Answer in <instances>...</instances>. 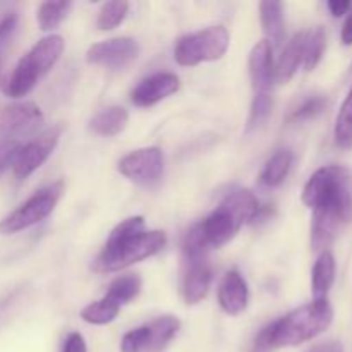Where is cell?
<instances>
[{"label": "cell", "instance_id": "8992f818", "mask_svg": "<svg viewBox=\"0 0 352 352\" xmlns=\"http://www.w3.org/2000/svg\"><path fill=\"white\" fill-rule=\"evenodd\" d=\"M62 192H64V184L60 181L41 188L0 222V234L10 236L40 223L54 212Z\"/></svg>", "mask_w": 352, "mask_h": 352}, {"label": "cell", "instance_id": "83f0119b", "mask_svg": "<svg viewBox=\"0 0 352 352\" xmlns=\"http://www.w3.org/2000/svg\"><path fill=\"white\" fill-rule=\"evenodd\" d=\"M272 107H274V102H272L270 93H254L253 103H251L250 117H248L246 131L251 133V131L258 129V127L263 126L268 120L272 113Z\"/></svg>", "mask_w": 352, "mask_h": 352}, {"label": "cell", "instance_id": "8d00e7d4", "mask_svg": "<svg viewBox=\"0 0 352 352\" xmlns=\"http://www.w3.org/2000/svg\"><path fill=\"white\" fill-rule=\"evenodd\" d=\"M0 67H2V62H0Z\"/></svg>", "mask_w": 352, "mask_h": 352}, {"label": "cell", "instance_id": "6da1fadb", "mask_svg": "<svg viewBox=\"0 0 352 352\" xmlns=\"http://www.w3.org/2000/svg\"><path fill=\"white\" fill-rule=\"evenodd\" d=\"M302 203L313 212V250H325L352 223V172L342 165L318 168L302 188Z\"/></svg>", "mask_w": 352, "mask_h": 352}, {"label": "cell", "instance_id": "5bb4252c", "mask_svg": "<svg viewBox=\"0 0 352 352\" xmlns=\"http://www.w3.org/2000/svg\"><path fill=\"white\" fill-rule=\"evenodd\" d=\"M248 65L254 93H268V88L274 82V48L267 40L254 45Z\"/></svg>", "mask_w": 352, "mask_h": 352}, {"label": "cell", "instance_id": "f1b7e54d", "mask_svg": "<svg viewBox=\"0 0 352 352\" xmlns=\"http://www.w3.org/2000/svg\"><path fill=\"white\" fill-rule=\"evenodd\" d=\"M325 107H327V98H323V96H311V98L302 102L301 105L294 110L291 119L299 120V122H302V120H309L313 119V117L320 116V113L325 110Z\"/></svg>", "mask_w": 352, "mask_h": 352}, {"label": "cell", "instance_id": "7a4b0ae2", "mask_svg": "<svg viewBox=\"0 0 352 352\" xmlns=\"http://www.w3.org/2000/svg\"><path fill=\"white\" fill-rule=\"evenodd\" d=\"M167 244L162 230H144L143 217H129L110 232L96 268L103 272H119L129 265L143 261L160 253Z\"/></svg>", "mask_w": 352, "mask_h": 352}, {"label": "cell", "instance_id": "1f68e13d", "mask_svg": "<svg viewBox=\"0 0 352 352\" xmlns=\"http://www.w3.org/2000/svg\"><path fill=\"white\" fill-rule=\"evenodd\" d=\"M274 342H272V327L267 325L260 333L256 336L251 352H274Z\"/></svg>", "mask_w": 352, "mask_h": 352}, {"label": "cell", "instance_id": "277c9868", "mask_svg": "<svg viewBox=\"0 0 352 352\" xmlns=\"http://www.w3.org/2000/svg\"><path fill=\"white\" fill-rule=\"evenodd\" d=\"M332 322L333 308L329 299L313 301L272 322V342L275 349L296 347L318 337L332 325Z\"/></svg>", "mask_w": 352, "mask_h": 352}, {"label": "cell", "instance_id": "836d02e7", "mask_svg": "<svg viewBox=\"0 0 352 352\" xmlns=\"http://www.w3.org/2000/svg\"><path fill=\"white\" fill-rule=\"evenodd\" d=\"M327 7H329L330 14H332L333 17H342L351 12L352 2H349V0H330V2L327 3Z\"/></svg>", "mask_w": 352, "mask_h": 352}, {"label": "cell", "instance_id": "e0dca14e", "mask_svg": "<svg viewBox=\"0 0 352 352\" xmlns=\"http://www.w3.org/2000/svg\"><path fill=\"white\" fill-rule=\"evenodd\" d=\"M305 34L306 31L296 33L291 38V41L285 45L277 64H274V82L284 85V82L291 81L292 76L302 65V57H305Z\"/></svg>", "mask_w": 352, "mask_h": 352}, {"label": "cell", "instance_id": "44dd1931", "mask_svg": "<svg viewBox=\"0 0 352 352\" xmlns=\"http://www.w3.org/2000/svg\"><path fill=\"white\" fill-rule=\"evenodd\" d=\"M292 160H294V155H292L291 150H278L277 153L272 155V158L265 164L263 170H261V184L267 186V188L280 186L289 175V172H291Z\"/></svg>", "mask_w": 352, "mask_h": 352}, {"label": "cell", "instance_id": "30bf717a", "mask_svg": "<svg viewBox=\"0 0 352 352\" xmlns=\"http://www.w3.org/2000/svg\"><path fill=\"white\" fill-rule=\"evenodd\" d=\"M140 55V45L133 38H112L93 45L86 54L89 64L109 69H124L133 64Z\"/></svg>", "mask_w": 352, "mask_h": 352}, {"label": "cell", "instance_id": "52a82bcc", "mask_svg": "<svg viewBox=\"0 0 352 352\" xmlns=\"http://www.w3.org/2000/svg\"><path fill=\"white\" fill-rule=\"evenodd\" d=\"M181 322L175 316H160L148 325L127 332L120 342V352H160L177 336Z\"/></svg>", "mask_w": 352, "mask_h": 352}, {"label": "cell", "instance_id": "ffe728a7", "mask_svg": "<svg viewBox=\"0 0 352 352\" xmlns=\"http://www.w3.org/2000/svg\"><path fill=\"white\" fill-rule=\"evenodd\" d=\"M129 122V113L122 107H109L103 109L102 112L96 113L89 122L93 133L100 134V136H117L122 133Z\"/></svg>", "mask_w": 352, "mask_h": 352}, {"label": "cell", "instance_id": "7c38bea8", "mask_svg": "<svg viewBox=\"0 0 352 352\" xmlns=\"http://www.w3.org/2000/svg\"><path fill=\"white\" fill-rule=\"evenodd\" d=\"M181 82L179 78L172 72H157L150 78L143 79L131 93V100L138 107H151L162 102L167 96L174 95L179 89Z\"/></svg>", "mask_w": 352, "mask_h": 352}, {"label": "cell", "instance_id": "8fae6325", "mask_svg": "<svg viewBox=\"0 0 352 352\" xmlns=\"http://www.w3.org/2000/svg\"><path fill=\"white\" fill-rule=\"evenodd\" d=\"M43 124L40 107L31 102L12 103L0 109V136L2 140H14V136L36 129Z\"/></svg>", "mask_w": 352, "mask_h": 352}, {"label": "cell", "instance_id": "4316f807", "mask_svg": "<svg viewBox=\"0 0 352 352\" xmlns=\"http://www.w3.org/2000/svg\"><path fill=\"white\" fill-rule=\"evenodd\" d=\"M127 12H129V3L126 0L103 3L98 12V17H96V26L102 31L113 30V28H117L126 19Z\"/></svg>", "mask_w": 352, "mask_h": 352}, {"label": "cell", "instance_id": "d4e9b609", "mask_svg": "<svg viewBox=\"0 0 352 352\" xmlns=\"http://www.w3.org/2000/svg\"><path fill=\"white\" fill-rule=\"evenodd\" d=\"M141 291V278L138 275H124V277L116 278V280L110 284L109 292H107V298L116 301L117 305L124 306L127 302L133 301Z\"/></svg>", "mask_w": 352, "mask_h": 352}, {"label": "cell", "instance_id": "e575fe53", "mask_svg": "<svg viewBox=\"0 0 352 352\" xmlns=\"http://www.w3.org/2000/svg\"><path fill=\"white\" fill-rule=\"evenodd\" d=\"M340 40H342V43L347 45V47L352 45V9L346 16V21H344L342 31H340Z\"/></svg>", "mask_w": 352, "mask_h": 352}, {"label": "cell", "instance_id": "7402d4cb", "mask_svg": "<svg viewBox=\"0 0 352 352\" xmlns=\"http://www.w3.org/2000/svg\"><path fill=\"white\" fill-rule=\"evenodd\" d=\"M120 308L122 306L105 296L100 301H93L88 306H85L81 311V318L91 325H109L117 318Z\"/></svg>", "mask_w": 352, "mask_h": 352}, {"label": "cell", "instance_id": "603a6c76", "mask_svg": "<svg viewBox=\"0 0 352 352\" xmlns=\"http://www.w3.org/2000/svg\"><path fill=\"white\" fill-rule=\"evenodd\" d=\"M327 48V33L322 26L313 28L305 34V57H302V67L305 71H313L322 60Z\"/></svg>", "mask_w": 352, "mask_h": 352}, {"label": "cell", "instance_id": "9c48e42d", "mask_svg": "<svg viewBox=\"0 0 352 352\" xmlns=\"http://www.w3.org/2000/svg\"><path fill=\"white\" fill-rule=\"evenodd\" d=\"M58 138H60V129H58V127H54V129L45 131L43 134L34 138L33 141H30L28 144L21 146L19 155H17L16 162H14L12 165L14 177H16L17 181H24V179L30 177L34 170H38V168L48 160L52 151L55 150V146H57L58 143Z\"/></svg>", "mask_w": 352, "mask_h": 352}, {"label": "cell", "instance_id": "f546056e", "mask_svg": "<svg viewBox=\"0 0 352 352\" xmlns=\"http://www.w3.org/2000/svg\"><path fill=\"white\" fill-rule=\"evenodd\" d=\"M21 146L23 144L17 140H0V177L6 174L7 168L12 167Z\"/></svg>", "mask_w": 352, "mask_h": 352}, {"label": "cell", "instance_id": "cb8c5ba5", "mask_svg": "<svg viewBox=\"0 0 352 352\" xmlns=\"http://www.w3.org/2000/svg\"><path fill=\"white\" fill-rule=\"evenodd\" d=\"M336 143L342 150H352V88L344 98L336 119Z\"/></svg>", "mask_w": 352, "mask_h": 352}, {"label": "cell", "instance_id": "9a60e30c", "mask_svg": "<svg viewBox=\"0 0 352 352\" xmlns=\"http://www.w3.org/2000/svg\"><path fill=\"white\" fill-rule=\"evenodd\" d=\"M43 71L34 60L33 55L28 52L19 62H17L16 69L12 71L10 78L7 79L6 86H3V93L10 98H21L26 96L31 89L36 86L38 79L43 78Z\"/></svg>", "mask_w": 352, "mask_h": 352}, {"label": "cell", "instance_id": "4fadbf2b", "mask_svg": "<svg viewBox=\"0 0 352 352\" xmlns=\"http://www.w3.org/2000/svg\"><path fill=\"white\" fill-rule=\"evenodd\" d=\"M250 301V289L246 278L239 270H230L223 275L219 287L220 308L230 316L241 315Z\"/></svg>", "mask_w": 352, "mask_h": 352}, {"label": "cell", "instance_id": "74e56055", "mask_svg": "<svg viewBox=\"0 0 352 352\" xmlns=\"http://www.w3.org/2000/svg\"><path fill=\"white\" fill-rule=\"evenodd\" d=\"M351 72H352V67H351Z\"/></svg>", "mask_w": 352, "mask_h": 352}, {"label": "cell", "instance_id": "5b68a950", "mask_svg": "<svg viewBox=\"0 0 352 352\" xmlns=\"http://www.w3.org/2000/svg\"><path fill=\"white\" fill-rule=\"evenodd\" d=\"M230 36L223 26H210L198 33L179 38L174 48V58L182 67H192L201 62L222 58L229 50Z\"/></svg>", "mask_w": 352, "mask_h": 352}, {"label": "cell", "instance_id": "ac0fdd59", "mask_svg": "<svg viewBox=\"0 0 352 352\" xmlns=\"http://www.w3.org/2000/svg\"><path fill=\"white\" fill-rule=\"evenodd\" d=\"M337 263L330 251H323L315 261L311 272V294L313 301H325L329 299V292L336 282Z\"/></svg>", "mask_w": 352, "mask_h": 352}, {"label": "cell", "instance_id": "484cf974", "mask_svg": "<svg viewBox=\"0 0 352 352\" xmlns=\"http://www.w3.org/2000/svg\"><path fill=\"white\" fill-rule=\"evenodd\" d=\"M71 9V2H43L38 7V26L41 31H54L60 26L64 17L67 16V10Z\"/></svg>", "mask_w": 352, "mask_h": 352}, {"label": "cell", "instance_id": "d6a6232c", "mask_svg": "<svg viewBox=\"0 0 352 352\" xmlns=\"http://www.w3.org/2000/svg\"><path fill=\"white\" fill-rule=\"evenodd\" d=\"M62 352H88L85 337H82L79 332H71L67 337H65Z\"/></svg>", "mask_w": 352, "mask_h": 352}, {"label": "cell", "instance_id": "2e32d148", "mask_svg": "<svg viewBox=\"0 0 352 352\" xmlns=\"http://www.w3.org/2000/svg\"><path fill=\"white\" fill-rule=\"evenodd\" d=\"M212 268L206 260L191 261L182 278V298L188 305H198L206 298L212 285Z\"/></svg>", "mask_w": 352, "mask_h": 352}, {"label": "cell", "instance_id": "d590c367", "mask_svg": "<svg viewBox=\"0 0 352 352\" xmlns=\"http://www.w3.org/2000/svg\"><path fill=\"white\" fill-rule=\"evenodd\" d=\"M308 352H344V347L340 342H323L311 347Z\"/></svg>", "mask_w": 352, "mask_h": 352}, {"label": "cell", "instance_id": "ba28073f", "mask_svg": "<svg viewBox=\"0 0 352 352\" xmlns=\"http://www.w3.org/2000/svg\"><path fill=\"white\" fill-rule=\"evenodd\" d=\"M120 174L138 184H153L164 172V153L160 148H141L126 155L117 165Z\"/></svg>", "mask_w": 352, "mask_h": 352}, {"label": "cell", "instance_id": "3957f363", "mask_svg": "<svg viewBox=\"0 0 352 352\" xmlns=\"http://www.w3.org/2000/svg\"><path fill=\"white\" fill-rule=\"evenodd\" d=\"M260 208L261 206L256 196L250 189L237 188L227 192L215 212L196 223L206 250L222 248L223 244L234 239V236L243 229V226L256 220Z\"/></svg>", "mask_w": 352, "mask_h": 352}, {"label": "cell", "instance_id": "4dcf8cb0", "mask_svg": "<svg viewBox=\"0 0 352 352\" xmlns=\"http://www.w3.org/2000/svg\"><path fill=\"white\" fill-rule=\"evenodd\" d=\"M17 14L10 12L7 16H3L0 19V50L9 43V40L12 38V34L16 33V28H17Z\"/></svg>", "mask_w": 352, "mask_h": 352}, {"label": "cell", "instance_id": "d6986e66", "mask_svg": "<svg viewBox=\"0 0 352 352\" xmlns=\"http://www.w3.org/2000/svg\"><path fill=\"white\" fill-rule=\"evenodd\" d=\"M260 17L267 41L272 45V48L278 47L285 36L284 6L280 2H261Z\"/></svg>", "mask_w": 352, "mask_h": 352}]
</instances>
